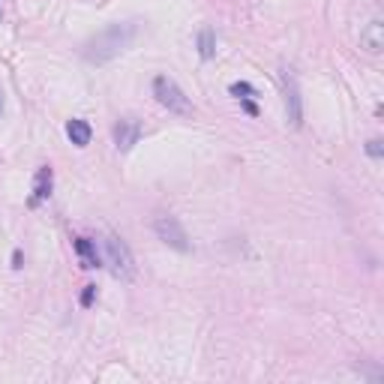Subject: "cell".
<instances>
[{
    "label": "cell",
    "mask_w": 384,
    "mask_h": 384,
    "mask_svg": "<svg viewBox=\"0 0 384 384\" xmlns=\"http://www.w3.org/2000/svg\"><path fill=\"white\" fill-rule=\"evenodd\" d=\"M138 36V24L135 21H118L108 24L106 30H99L91 43L84 45V60L87 63H108L132 45V40Z\"/></svg>",
    "instance_id": "obj_1"
},
{
    "label": "cell",
    "mask_w": 384,
    "mask_h": 384,
    "mask_svg": "<svg viewBox=\"0 0 384 384\" xmlns=\"http://www.w3.org/2000/svg\"><path fill=\"white\" fill-rule=\"evenodd\" d=\"M153 96H157V102L162 108H169L171 114H192V102H189V96L177 87V81L174 79H169V75H157L153 79Z\"/></svg>",
    "instance_id": "obj_2"
},
{
    "label": "cell",
    "mask_w": 384,
    "mask_h": 384,
    "mask_svg": "<svg viewBox=\"0 0 384 384\" xmlns=\"http://www.w3.org/2000/svg\"><path fill=\"white\" fill-rule=\"evenodd\" d=\"M102 249H106V261H108V267H111V273L118 276V279H132L135 276V261H132V252H130V247L120 240V237H114V235H108L106 240H102Z\"/></svg>",
    "instance_id": "obj_3"
},
{
    "label": "cell",
    "mask_w": 384,
    "mask_h": 384,
    "mask_svg": "<svg viewBox=\"0 0 384 384\" xmlns=\"http://www.w3.org/2000/svg\"><path fill=\"white\" fill-rule=\"evenodd\" d=\"M153 232H157V237L162 243H169L171 249L189 252V237H186V232H183V225H181L177 216H169V213L157 216V220H153Z\"/></svg>",
    "instance_id": "obj_4"
},
{
    "label": "cell",
    "mask_w": 384,
    "mask_h": 384,
    "mask_svg": "<svg viewBox=\"0 0 384 384\" xmlns=\"http://www.w3.org/2000/svg\"><path fill=\"white\" fill-rule=\"evenodd\" d=\"M138 138H142V123L138 120H132V118H126V120H120L118 126H114V145H118V150H130Z\"/></svg>",
    "instance_id": "obj_5"
},
{
    "label": "cell",
    "mask_w": 384,
    "mask_h": 384,
    "mask_svg": "<svg viewBox=\"0 0 384 384\" xmlns=\"http://www.w3.org/2000/svg\"><path fill=\"white\" fill-rule=\"evenodd\" d=\"M361 48L369 51V55H381V48H384V24L378 18L369 21L366 28L361 30Z\"/></svg>",
    "instance_id": "obj_6"
},
{
    "label": "cell",
    "mask_w": 384,
    "mask_h": 384,
    "mask_svg": "<svg viewBox=\"0 0 384 384\" xmlns=\"http://www.w3.org/2000/svg\"><path fill=\"white\" fill-rule=\"evenodd\" d=\"M286 81V108H288V123L291 126H300V94H298V81H294V75L286 72L283 75Z\"/></svg>",
    "instance_id": "obj_7"
},
{
    "label": "cell",
    "mask_w": 384,
    "mask_h": 384,
    "mask_svg": "<svg viewBox=\"0 0 384 384\" xmlns=\"http://www.w3.org/2000/svg\"><path fill=\"white\" fill-rule=\"evenodd\" d=\"M51 181H55V174H51L48 165H43L40 171L33 177V196H30V208H36L40 201H45L51 196Z\"/></svg>",
    "instance_id": "obj_8"
},
{
    "label": "cell",
    "mask_w": 384,
    "mask_h": 384,
    "mask_svg": "<svg viewBox=\"0 0 384 384\" xmlns=\"http://www.w3.org/2000/svg\"><path fill=\"white\" fill-rule=\"evenodd\" d=\"M67 135H69V142L75 145V147H87L91 145V135H94V130H91V123L87 120H69L67 123Z\"/></svg>",
    "instance_id": "obj_9"
},
{
    "label": "cell",
    "mask_w": 384,
    "mask_h": 384,
    "mask_svg": "<svg viewBox=\"0 0 384 384\" xmlns=\"http://www.w3.org/2000/svg\"><path fill=\"white\" fill-rule=\"evenodd\" d=\"M75 252L81 259V267H99V252H96V243L87 240V237H75Z\"/></svg>",
    "instance_id": "obj_10"
},
{
    "label": "cell",
    "mask_w": 384,
    "mask_h": 384,
    "mask_svg": "<svg viewBox=\"0 0 384 384\" xmlns=\"http://www.w3.org/2000/svg\"><path fill=\"white\" fill-rule=\"evenodd\" d=\"M198 55H201L204 60H210V57L216 55V40H213V30H210V28H204V30L198 33Z\"/></svg>",
    "instance_id": "obj_11"
},
{
    "label": "cell",
    "mask_w": 384,
    "mask_h": 384,
    "mask_svg": "<svg viewBox=\"0 0 384 384\" xmlns=\"http://www.w3.org/2000/svg\"><path fill=\"white\" fill-rule=\"evenodd\" d=\"M232 94H235L237 99H247V96H252L255 91H252V84H247V81H235V84H232Z\"/></svg>",
    "instance_id": "obj_12"
},
{
    "label": "cell",
    "mask_w": 384,
    "mask_h": 384,
    "mask_svg": "<svg viewBox=\"0 0 384 384\" xmlns=\"http://www.w3.org/2000/svg\"><path fill=\"white\" fill-rule=\"evenodd\" d=\"M96 298V286H84V294H81V306H91Z\"/></svg>",
    "instance_id": "obj_13"
},
{
    "label": "cell",
    "mask_w": 384,
    "mask_h": 384,
    "mask_svg": "<svg viewBox=\"0 0 384 384\" xmlns=\"http://www.w3.org/2000/svg\"><path fill=\"white\" fill-rule=\"evenodd\" d=\"M366 153H369V157H375V159H381V142H378V138H373V142L366 145Z\"/></svg>",
    "instance_id": "obj_14"
},
{
    "label": "cell",
    "mask_w": 384,
    "mask_h": 384,
    "mask_svg": "<svg viewBox=\"0 0 384 384\" xmlns=\"http://www.w3.org/2000/svg\"><path fill=\"white\" fill-rule=\"evenodd\" d=\"M240 102H243V108H247L249 114H259V108H255V102H249V96H247V99H240Z\"/></svg>",
    "instance_id": "obj_15"
},
{
    "label": "cell",
    "mask_w": 384,
    "mask_h": 384,
    "mask_svg": "<svg viewBox=\"0 0 384 384\" xmlns=\"http://www.w3.org/2000/svg\"><path fill=\"white\" fill-rule=\"evenodd\" d=\"M12 267H21V252H18V249L12 252Z\"/></svg>",
    "instance_id": "obj_16"
},
{
    "label": "cell",
    "mask_w": 384,
    "mask_h": 384,
    "mask_svg": "<svg viewBox=\"0 0 384 384\" xmlns=\"http://www.w3.org/2000/svg\"><path fill=\"white\" fill-rule=\"evenodd\" d=\"M0 111H4V94H0Z\"/></svg>",
    "instance_id": "obj_17"
},
{
    "label": "cell",
    "mask_w": 384,
    "mask_h": 384,
    "mask_svg": "<svg viewBox=\"0 0 384 384\" xmlns=\"http://www.w3.org/2000/svg\"><path fill=\"white\" fill-rule=\"evenodd\" d=\"M0 16H4V9H0Z\"/></svg>",
    "instance_id": "obj_18"
}]
</instances>
